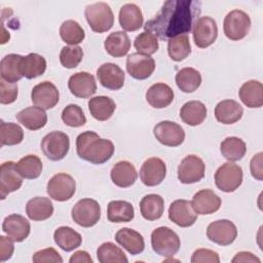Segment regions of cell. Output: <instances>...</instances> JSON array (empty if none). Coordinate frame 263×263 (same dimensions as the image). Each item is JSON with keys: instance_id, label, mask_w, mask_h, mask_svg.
I'll list each match as a JSON object with an SVG mask.
<instances>
[{"instance_id": "6da1fadb", "label": "cell", "mask_w": 263, "mask_h": 263, "mask_svg": "<svg viewBox=\"0 0 263 263\" xmlns=\"http://www.w3.org/2000/svg\"><path fill=\"white\" fill-rule=\"evenodd\" d=\"M201 12V2L195 0H167L159 12L144 25L146 32L161 40L191 32Z\"/></svg>"}, {"instance_id": "7a4b0ae2", "label": "cell", "mask_w": 263, "mask_h": 263, "mask_svg": "<svg viewBox=\"0 0 263 263\" xmlns=\"http://www.w3.org/2000/svg\"><path fill=\"white\" fill-rule=\"evenodd\" d=\"M76 151L81 159L93 164H103L112 157L114 144L108 139L100 138L92 130H86L76 138Z\"/></svg>"}, {"instance_id": "3957f363", "label": "cell", "mask_w": 263, "mask_h": 263, "mask_svg": "<svg viewBox=\"0 0 263 263\" xmlns=\"http://www.w3.org/2000/svg\"><path fill=\"white\" fill-rule=\"evenodd\" d=\"M151 246L157 255L168 258L178 253L181 247V240L179 235L171 228L161 226L152 231Z\"/></svg>"}, {"instance_id": "277c9868", "label": "cell", "mask_w": 263, "mask_h": 263, "mask_svg": "<svg viewBox=\"0 0 263 263\" xmlns=\"http://www.w3.org/2000/svg\"><path fill=\"white\" fill-rule=\"evenodd\" d=\"M84 15L93 32L104 33L113 27L114 14L111 7L105 2L88 4L84 9Z\"/></svg>"}, {"instance_id": "5b68a950", "label": "cell", "mask_w": 263, "mask_h": 263, "mask_svg": "<svg viewBox=\"0 0 263 263\" xmlns=\"http://www.w3.org/2000/svg\"><path fill=\"white\" fill-rule=\"evenodd\" d=\"M251 29V18L249 14L240 9H233L228 12L223 22V31L225 36L238 41L243 39Z\"/></svg>"}, {"instance_id": "8992f818", "label": "cell", "mask_w": 263, "mask_h": 263, "mask_svg": "<svg viewBox=\"0 0 263 263\" xmlns=\"http://www.w3.org/2000/svg\"><path fill=\"white\" fill-rule=\"evenodd\" d=\"M40 146L42 152L48 159L59 161L65 158L68 154L70 139L67 134L60 130H53L43 137Z\"/></svg>"}, {"instance_id": "52a82bcc", "label": "cell", "mask_w": 263, "mask_h": 263, "mask_svg": "<svg viewBox=\"0 0 263 263\" xmlns=\"http://www.w3.org/2000/svg\"><path fill=\"white\" fill-rule=\"evenodd\" d=\"M71 217L79 226L85 228L92 227L101 218V206L95 199L82 198L72 208Z\"/></svg>"}, {"instance_id": "ba28073f", "label": "cell", "mask_w": 263, "mask_h": 263, "mask_svg": "<svg viewBox=\"0 0 263 263\" xmlns=\"http://www.w3.org/2000/svg\"><path fill=\"white\" fill-rule=\"evenodd\" d=\"M242 168L228 161L223 163L215 173V184L223 192H233L242 183Z\"/></svg>"}, {"instance_id": "9c48e42d", "label": "cell", "mask_w": 263, "mask_h": 263, "mask_svg": "<svg viewBox=\"0 0 263 263\" xmlns=\"http://www.w3.org/2000/svg\"><path fill=\"white\" fill-rule=\"evenodd\" d=\"M49 197L57 201H66L72 198L76 191V182L74 178L65 173H59L52 176L46 187Z\"/></svg>"}, {"instance_id": "30bf717a", "label": "cell", "mask_w": 263, "mask_h": 263, "mask_svg": "<svg viewBox=\"0 0 263 263\" xmlns=\"http://www.w3.org/2000/svg\"><path fill=\"white\" fill-rule=\"evenodd\" d=\"M205 164L203 160L193 154L183 158L178 166V179L183 184L199 182L204 177Z\"/></svg>"}, {"instance_id": "8fae6325", "label": "cell", "mask_w": 263, "mask_h": 263, "mask_svg": "<svg viewBox=\"0 0 263 263\" xmlns=\"http://www.w3.org/2000/svg\"><path fill=\"white\" fill-rule=\"evenodd\" d=\"M193 40L197 47L205 48L212 45L218 37L216 21L211 16H200L193 25Z\"/></svg>"}, {"instance_id": "7c38bea8", "label": "cell", "mask_w": 263, "mask_h": 263, "mask_svg": "<svg viewBox=\"0 0 263 263\" xmlns=\"http://www.w3.org/2000/svg\"><path fill=\"white\" fill-rule=\"evenodd\" d=\"M153 134L160 144L168 147L180 146L185 140L183 127L170 120L158 122L153 128Z\"/></svg>"}, {"instance_id": "4fadbf2b", "label": "cell", "mask_w": 263, "mask_h": 263, "mask_svg": "<svg viewBox=\"0 0 263 263\" xmlns=\"http://www.w3.org/2000/svg\"><path fill=\"white\" fill-rule=\"evenodd\" d=\"M206 236L211 241L219 246H229L235 240L237 229L235 224L230 220H217L209 224Z\"/></svg>"}, {"instance_id": "5bb4252c", "label": "cell", "mask_w": 263, "mask_h": 263, "mask_svg": "<svg viewBox=\"0 0 263 263\" xmlns=\"http://www.w3.org/2000/svg\"><path fill=\"white\" fill-rule=\"evenodd\" d=\"M33 104L44 110L52 109L60 100L58 87L50 81H43L35 85L31 91Z\"/></svg>"}, {"instance_id": "9a60e30c", "label": "cell", "mask_w": 263, "mask_h": 263, "mask_svg": "<svg viewBox=\"0 0 263 263\" xmlns=\"http://www.w3.org/2000/svg\"><path fill=\"white\" fill-rule=\"evenodd\" d=\"M165 176V162L158 157L148 158L140 168V179L142 183L148 187H154L161 184Z\"/></svg>"}, {"instance_id": "2e32d148", "label": "cell", "mask_w": 263, "mask_h": 263, "mask_svg": "<svg viewBox=\"0 0 263 263\" xmlns=\"http://www.w3.org/2000/svg\"><path fill=\"white\" fill-rule=\"evenodd\" d=\"M154 70L155 61L150 55L134 52L126 59V71L135 79H147L152 75Z\"/></svg>"}, {"instance_id": "e0dca14e", "label": "cell", "mask_w": 263, "mask_h": 263, "mask_svg": "<svg viewBox=\"0 0 263 263\" xmlns=\"http://www.w3.org/2000/svg\"><path fill=\"white\" fill-rule=\"evenodd\" d=\"M168 218L180 227L192 226L197 220V214L194 211L191 201L186 199H177L168 208Z\"/></svg>"}, {"instance_id": "ac0fdd59", "label": "cell", "mask_w": 263, "mask_h": 263, "mask_svg": "<svg viewBox=\"0 0 263 263\" xmlns=\"http://www.w3.org/2000/svg\"><path fill=\"white\" fill-rule=\"evenodd\" d=\"M97 77L102 86L110 90L120 89L125 80L123 70L116 64L105 63L97 70Z\"/></svg>"}, {"instance_id": "d6986e66", "label": "cell", "mask_w": 263, "mask_h": 263, "mask_svg": "<svg viewBox=\"0 0 263 263\" xmlns=\"http://www.w3.org/2000/svg\"><path fill=\"white\" fill-rule=\"evenodd\" d=\"M68 87L73 96L87 99L96 93L97 82L91 74L87 72H77L70 76Z\"/></svg>"}, {"instance_id": "ffe728a7", "label": "cell", "mask_w": 263, "mask_h": 263, "mask_svg": "<svg viewBox=\"0 0 263 263\" xmlns=\"http://www.w3.org/2000/svg\"><path fill=\"white\" fill-rule=\"evenodd\" d=\"M23 177L15 168V162L6 161L0 167V193L1 199H5L10 192H14L21 188Z\"/></svg>"}, {"instance_id": "44dd1931", "label": "cell", "mask_w": 263, "mask_h": 263, "mask_svg": "<svg viewBox=\"0 0 263 263\" xmlns=\"http://www.w3.org/2000/svg\"><path fill=\"white\" fill-rule=\"evenodd\" d=\"M2 230L13 241L22 242L29 236L31 225L24 216L11 214L3 220Z\"/></svg>"}, {"instance_id": "7402d4cb", "label": "cell", "mask_w": 263, "mask_h": 263, "mask_svg": "<svg viewBox=\"0 0 263 263\" xmlns=\"http://www.w3.org/2000/svg\"><path fill=\"white\" fill-rule=\"evenodd\" d=\"M191 204L197 215H210L220 209L222 200L213 190L202 189L194 194Z\"/></svg>"}, {"instance_id": "603a6c76", "label": "cell", "mask_w": 263, "mask_h": 263, "mask_svg": "<svg viewBox=\"0 0 263 263\" xmlns=\"http://www.w3.org/2000/svg\"><path fill=\"white\" fill-rule=\"evenodd\" d=\"M110 177L117 187L127 188L135 184L138 178V173L132 162L121 160L113 165L110 172Z\"/></svg>"}, {"instance_id": "cb8c5ba5", "label": "cell", "mask_w": 263, "mask_h": 263, "mask_svg": "<svg viewBox=\"0 0 263 263\" xmlns=\"http://www.w3.org/2000/svg\"><path fill=\"white\" fill-rule=\"evenodd\" d=\"M115 240L130 255H139L145 249L142 234L132 228L123 227L119 229L115 234Z\"/></svg>"}, {"instance_id": "d4e9b609", "label": "cell", "mask_w": 263, "mask_h": 263, "mask_svg": "<svg viewBox=\"0 0 263 263\" xmlns=\"http://www.w3.org/2000/svg\"><path fill=\"white\" fill-rule=\"evenodd\" d=\"M174 90L165 83H155L146 91V101L155 109H162L174 101Z\"/></svg>"}, {"instance_id": "484cf974", "label": "cell", "mask_w": 263, "mask_h": 263, "mask_svg": "<svg viewBox=\"0 0 263 263\" xmlns=\"http://www.w3.org/2000/svg\"><path fill=\"white\" fill-rule=\"evenodd\" d=\"M243 109L234 100H223L215 107V117L223 124H233L240 120Z\"/></svg>"}, {"instance_id": "4316f807", "label": "cell", "mask_w": 263, "mask_h": 263, "mask_svg": "<svg viewBox=\"0 0 263 263\" xmlns=\"http://www.w3.org/2000/svg\"><path fill=\"white\" fill-rule=\"evenodd\" d=\"M17 121L30 130H38L45 126L47 122V114L44 109L37 106L27 107L15 115Z\"/></svg>"}, {"instance_id": "83f0119b", "label": "cell", "mask_w": 263, "mask_h": 263, "mask_svg": "<svg viewBox=\"0 0 263 263\" xmlns=\"http://www.w3.org/2000/svg\"><path fill=\"white\" fill-rule=\"evenodd\" d=\"M119 25L124 31L134 32L143 26L144 17L140 7L135 3H126L119 11Z\"/></svg>"}, {"instance_id": "f1b7e54d", "label": "cell", "mask_w": 263, "mask_h": 263, "mask_svg": "<svg viewBox=\"0 0 263 263\" xmlns=\"http://www.w3.org/2000/svg\"><path fill=\"white\" fill-rule=\"evenodd\" d=\"M26 214L33 221L47 220L53 214V204L48 197L36 196L27 202Z\"/></svg>"}, {"instance_id": "f546056e", "label": "cell", "mask_w": 263, "mask_h": 263, "mask_svg": "<svg viewBox=\"0 0 263 263\" xmlns=\"http://www.w3.org/2000/svg\"><path fill=\"white\" fill-rule=\"evenodd\" d=\"M240 101L248 108H260L263 105V85L258 80L245 82L238 91Z\"/></svg>"}, {"instance_id": "4dcf8cb0", "label": "cell", "mask_w": 263, "mask_h": 263, "mask_svg": "<svg viewBox=\"0 0 263 263\" xmlns=\"http://www.w3.org/2000/svg\"><path fill=\"white\" fill-rule=\"evenodd\" d=\"M105 50L113 58L124 57L130 48V40L128 35L123 31H116L110 33L105 42Z\"/></svg>"}, {"instance_id": "1f68e13d", "label": "cell", "mask_w": 263, "mask_h": 263, "mask_svg": "<svg viewBox=\"0 0 263 263\" xmlns=\"http://www.w3.org/2000/svg\"><path fill=\"white\" fill-rule=\"evenodd\" d=\"M115 109V102L106 96H98L88 101V110L90 115L99 121L108 120L113 115Z\"/></svg>"}, {"instance_id": "d6a6232c", "label": "cell", "mask_w": 263, "mask_h": 263, "mask_svg": "<svg viewBox=\"0 0 263 263\" xmlns=\"http://www.w3.org/2000/svg\"><path fill=\"white\" fill-rule=\"evenodd\" d=\"M206 117V107L200 101H189L180 110V118L188 125L196 126L203 122Z\"/></svg>"}, {"instance_id": "836d02e7", "label": "cell", "mask_w": 263, "mask_h": 263, "mask_svg": "<svg viewBox=\"0 0 263 263\" xmlns=\"http://www.w3.org/2000/svg\"><path fill=\"white\" fill-rule=\"evenodd\" d=\"M20 68L23 77L33 79L44 74L46 70V60L41 54L32 52L22 58Z\"/></svg>"}, {"instance_id": "e575fe53", "label": "cell", "mask_w": 263, "mask_h": 263, "mask_svg": "<svg viewBox=\"0 0 263 263\" xmlns=\"http://www.w3.org/2000/svg\"><path fill=\"white\" fill-rule=\"evenodd\" d=\"M140 211L145 220H158L164 211V200L158 194H147L140 201Z\"/></svg>"}, {"instance_id": "d590c367", "label": "cell", "mask_w": 263, "mask_h": 263, "mask_svg": "<svg viewBox=\"0 0 263 263\" xmlns=\"http://www.w3.org/2000/svg\"><path fill=\"white\" fill-rule=\"evenodd\" d=\"M21 54L16 53H9L6 54L0 62V74L1 79L9 82V83H16L18 80L23 78L21 73Z\"/></svg>"}, {"instance_id": "8d00e7d4", "label": "cell", "mask_w": 263, "mask_h": 263, "mask_svg": "<svg viewBox=\"0 0 263 263\" xmlns=\"http://www.w3.org/2000/svg\"><path fill=\"white\" fill-rule=\"evenodd\" d=\"M107 217L113 223L130 222L135 217V210L130 202L125 200H112L108 203Z\"/></svg>"}, {"instance_id": "74e56055", "label": "cell", "mask_w": 263, "mask_h": 263, "mask_svg": "<svg viewBox=\"0 0 263 263\" xmlns=\"http://www.w3.org/2000/svg\"><path fill=\"white\" fill-rule=\"evenodd\" d=\"M54 242L65 252H71L82 242L81 235L69 226H61L55 229L53 233Z\"/></svg>"}, {"instance_id": "f35d334b", "label": "cell", "mask_w": 263, "mask_h": 263, "mask_svg": "<svg viewBox=\"0 0 263 263\" xmlns=\"http://www.w3.org/2000/svg\"><path fill=\"white\" fill-rule=\"evenodd\" d=\"M177 86L184 92H193L201 84V74L194 68L186 67L176 74Z\"/></svg>"}, {"instance_id": "ab89813d", "label": "cell", "mask_w": 263, "mask_h": 263, "mask_svg": "<svg viewBox=\"0 0 263 263\" xmlns=\"http://www.w3.org/2000/svg\"><path fill=\"white\" fill-rule=\"evenodd\" d=\"M220 151L222 156L228 161H237L240 160L246 152L247 146L243 140L237 137H228L222 141L220 145Z\"/></svg>"}, {"instance_id": "60d3db41", "label": "cell", "mask_w": 263, "mask_h": 263, "mask_svg": "<svg viewBox=\"0 0 263 263\" xmlns=\"http://www.w3.org/2000/svg\"><path fill=\"white\" fill-rule=\"evenodd\" d=\"M41 159L34 154H29L21 158L15 163V168L18 174L25 179H37L42 173Z\"/></svg>"}, {"instance_id": "b9f144b4", "label": "cell", "mask_w": 263, "mask_h": 263, "mask_svg": "<svg viewBox=\"0 0 263 263\" xmlns=\"http://www.w3.org/2000/svg\"><path fill=\"white\" fill-rule=\"evenodd\" d=\"M97 258L101 263H127L128 259L124 252L111 241L102 243L97 250Z\"/></svg>"}, {"instance_id": "7bdbcfd3", "label": "cell", "mask_w": 263, "mask_h": 263, "mask_svg": "<svg viewBox=\"0 0 263 263\" xmlns=\"http://www.w3.org/2000/svg\"><path fill=\"white\" fill-rule=\"evenodd\" d=\"M167 52L170 58L175 62L185 60L191 53V45L187 35H180L168 39Z\"/></svg>"}, {"instance_id": "ee69618b", "label": "cell", "mask_w": 263, "mask_h": 263, "mask_svg": "<svg viewBox=\"0 0 263 263\" xmlns=\"http://www.w3.org/2000/svg\"><path fill=\"white\" fill-rule=\"evenodd\" d=\"M60 36L65 43L76 45L84 40L85 33L76 21L67 20L60 27Z\"/></svg>"}, {"instance_id": "f6af8a7d", "label": "cell", "mask_w": 263, "mask_h": 263, "mask_svg": "<svg viewBox=\"0 0 263 263\" xmlns=\"http://www.w3.org/2000/svg\"><path fill=\"white\" fill-rule=\"evenodd\" d=\"M1 146H13L22 143L24 139L23 128L13 122H5L1 120L0 124Z\"/></svg>"}, {"instance_id": "bcb514c9", "label": "cell", "mask_w": 263, "mask_h": 263, "mask_svg": "<svg viewBox=\"0 0 263 263\" xmlns=\"http://www.w3.org/2000/svg\"><path fill=\"white\" fill-rule=\"evenodd\" d=\"M134 46L139 53L145 55H151L158 50V40L150 32H142L139 34L134 41Z\"/></svg>"}, {"instance_id": "7dc6e473", "label": "cell", "mask_w": 263, "mask_h": 263, "mask_svg": "<svg viewBox=\"0 0 263 263\" xmlns=\"http://www.w3.org/2000/svg\"><path fill=\"white\" fill-rule=\"evenodd\" d=\"M62 120L70 127H80L86 123L83 110L76 104H70L63 109Z\"/></svg>"}, {"instance_id": "c3c4849f", "label": "cell", "mask_w": 263, "mask_h": 263, "mask_svg": "<svg viewBox=\"0 0 263 263\" xmlns=\"http://www.w3.org/2000/svg\"><path fill=\"white\" fill-rule=\"evenodd\" d=\"M83 59V50L78 45L64 46L60 52V62L68 69L76 68Z\"/></svg>"}, {"instance_id": "681fc988", "label": "cell", "mask_w": 263, "mask_h": 263, "mask_svg": "<svg viewBox=\"0 0 263 263\" xmlns=\"http://www.w3.org/2000/svg\"><path fill=\"white\" fill-rule=\"evenodd\" d=\"M18 93V88L16 83H9L1 79L0 81V103L3 105H8L13 103Z\"/></svg>"}, {"instance_id": "f907efd6", "label": "cell", "mask_w": 263, "mask_h": 263, "mask_svg": "<svg viewBox=\"0 0 263 263\" xmlns=\"http://www.w3.org/2000/svg\"><path fill=\"white\" fill-rule=\"evenodd\" d=\"M32 261L34 263H62L63 258L53 248H47L36 252L32 257Z\"/></svg>"}, {"instance_id": "816d5d0a", "label": "cell", "mask_w": 263, "mask_h": 263, "mask_svg": "<svg viewBox=\"0 0 263 263\" xmlns=\"http://www.w3.org/2000/svg\"><path fill=\"white\" fill-rule=\"evenodd\" d=\"M192 263H219L220 257L217 252L208 249L196 250L191 257Z\"/></svg>"}, {"instance_id": "f5cc1de1", "label": "cell", "mask_w": 263, "mask_h": 263, "mask_svg": "<svg viewBox=\"0 0 263 263\" xmlns=\"http://www.w3.org/2000/svg\"><path fill=\"white\" fill-rule=\"evenodd\" d=\"M14 251L13 240L10 237L0 236V261L5 262L11 258Z\"/></svg>"}, {"instance_id": "db71d44e", "label": "cell", "mask_w": 263, "mask_h": 263, "mask_svg": "<svg viewBox=\"0 0 263 263\" xmlns=\"http://www.w3.org/2000/svg\"><path fill=\"white\" fill-rule=\"evenodd\" d=\"M262 156L263 153L259 152L256 155L253 156L251 163H250V170L253 178H255L258 181L263 180V167H262Z\"/></svg>"}, {"instance_id": "11a10c76", "label": "cell", "mask_w": 263, "mask_h": 263, "mask_svg": "<svg viewBox=\"0 0 263 263\" xmlns=\"http://www.w3.org/2000/svg\"><path fill=\"white\" fill-rule=\"evenodd\" d=\"M231 261H232V263H238V262H243V263L245 262H251V263L257 262V263H260L261 262V260L258 257H256L255 255H253L250 252H239L234 256V258Z\"/></svg>"}, {"instance_id": "9f6ffc18", "label": "cell", "mask_w": 263, "mask_h": 263, "mask_svg": "<svg viewBox=\"0 0 263 263\" xmlns=\"http://www.w3.org/2000/svg\"><path fill=\"white\" fill-rule=\"evenodd\" d=\"M70 263H92V259L86 251H77L69 259Z\"/></svg>"}]
</instances>
